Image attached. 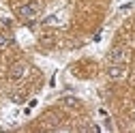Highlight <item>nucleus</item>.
<instances>
[{
  "label": "nucleus",
  "mask_w": 135,
  "mask_h": 133,
  "mask_svg": "<svg viewBox=\"0 0 135 133\" xmlns=\"http://www.w3.org/2000/svg\"><path fill=\"white\" fill-rule=\"evenodd\" d=\"M0 26H2V28H11V26H13V22H11L9 17H2V20H0Z\"/></svg>",
  "instance_id": "8"
},
{
  "label": "nucleus",
  "mask_w": 135,
  "mask_h": 133,
  "mask_svg": "<svg viewBox=\"0 0 135 133\" xmlns=\"http://www.w3.org/2000/svg\"><path fill=\"white\" fill-rule=\"evenodd\" d=\"M58 22H60V20H58V15H47V17L43 20V24H45V26H56Z\"/></svg>",
  "instance_id": "7"
},
{
  "label": "nucleus",
  "mask_w": 135,
  "mask_h": 133,
  "mask_svg": "<svg viewBox=\"0 0 135 133\" xmlns=\"http://www.w3.org/2000/svg\"><path fill=\"white\" fill-rule=\"evenodd\" d=\"M124 58H127V52L122 47H114L109 52V62L112 64H120V62H124Z\"/></svg>",
  "instance_id": "3"
},
{
  "label": "nucleus",
  "mask_w": 135,
  "mask_h": 133,
  "mask_svg": "<svg viewBox=\"0 0 135 133\" xmlns=\"http://www.w3.org/2000/svg\"><path fill=\"white\" fill-rule=\"evenodd\" d=\"M62 103H64L66 107H79V105H81V101L75 99V97H62Z\"/></svg>",
  "instance_id": "5"
},
{
  "label": "nucleus",
  "mask_w": 135,
  "mask_h": 133,
  "mask_svg": "<svg viewBox=\"0 0 135 133\" xmlns=\"http://www.w3.org/2000/svg\"><path fill=\"white\" fill-rule=\"evenodd\" d=\"M11 43H13V37H11V35H7V32H0V49L9 47Z\"/></svg>",
  "instance_id": "6"
},
{
  "label": "nucleus",
  "mask_w": 135,
  "mask_h": 133,
  "mask_svg": "<svg viewBox=\"0 0 135 133\" xmlns=\"http://www.w3.org/2000/svg\"><path fill=\"white\" fill-rule=\"evenodd\" d=\"M26 71H28V66H26L24 62H17V64H13V66H11L9 77H11V79H22V77L26 75Z\"/></svg>",
  "instance_id": "2"
},
{
  "label": "nucleus",
  "mask_w": 135,
  "mask_h": 133,
  "mask_svg": "<svg viewBox=\"0 0 135 133\" xmlns=\"http://www.w3.org/2000/svg\"><path fill=\"white\" fill-rule=\"evenodd\" d=\"M11 99H13V101H22V99H24V94H13Z\"/></svg>",
  "instance_id": "9"
},
{
  "label": "nucleus",
  "mask_w": 135,
  "mask_h": 133,
  "mask_svg": "<svg viewBox=\"0 0 135 133\" xmlns=\"http://www.w3.org/2000/svg\"><path fill=\"white\" fill-rule=\"evenodd\" d=\"M41 11V2H37V0H30V2H26V4H22L20 9H17V13L22 15V17H32V15H37Z\"/></svg>",
  "instance_id": "1"
},
{
  "label": "nucleus",
  "mask_w": 135,
  "mask_h": 133,
  "mask_svg": "<svg viewBox=\"0 0 135 133\" xmlns=\"http://www.w3.org/2000/svg\"><path fill=\"white\" fill-rule=\"evenodd\" d=\"M124 66L122 64H112L109 66V77H114V79H118V77H124Z\"/></svg>",
  "instance_id": "4"
}]
</instances>
